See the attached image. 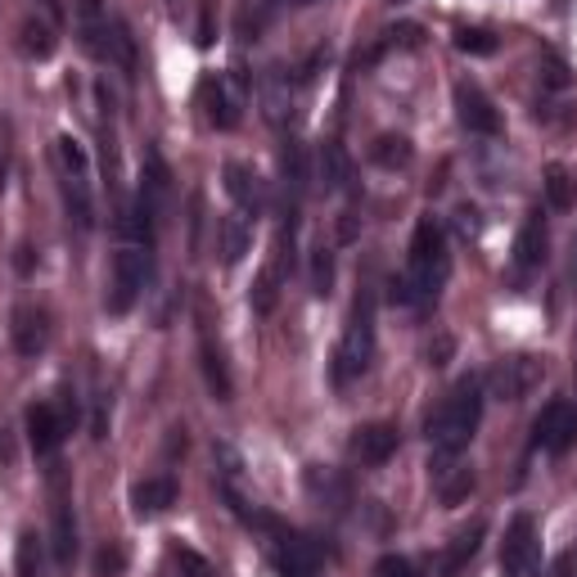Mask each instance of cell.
Masks as SVG:
<instances>
[{
	"mask_svg": "<svg viewBox=\"0 0 577 577\" xmlns=\"http://www.w3.org/2000/svg\"><path fill=\"white\" fill-rule=\"evenodd\" d=\"M478 420H483V379L465 374V379L451 383V393L443 398V406L428 415L433 456H460L473 443Z\"/></svg>",
	"mask_w": 577,
	"mask_h": 577,
	"instance_id": "obj_1",
	"label": "cell"
},
{
	"mask_svg": "<svg viewBox=\"0 0 577 577\" xmlns=\"http://www.w3.org/2000/svg\"><path fill=\"white\" fill-rule=\"evenodd\" d=\"M406 284H411V307H428L433 298L443 294V284L451 275V249H447V230L420 217L415 235H411V253H406Z\"/></svg>",
	"mask_w": 577,
	"mask_h": 577,
	"instance_id": "obj_2",
	"label": "cell"
},
{
	"mask_svg": "<svg viewBox=\"0 0 577 577\" xmlns=\"http://www.w3.org/2000/svg\"><path fill=\"white\" fill-rule=\"evenodd\" d=\"M370 361H374V303H370V294H361L348 325H344L339 348H334V383L348 389L352 379H361L370 370Z\"/></svg>",
	"mask_w": 577,
	"mask_h": 577,
	"instance_id": "obj_3",
	"label": "cell"
},
{
	"mask_svg": "<svg viewBox=\"0 0 577 577\" xmlns=\"http://www.w3.org/2000/svg\"><path fill=\"white\" fill-rule=\"evenodd\" d=\"M154 271V244H140V239H118L113 253V284H109V312L122 316L135 307V298L144 294Z\"/></svg>",
	"mask_w": 577,
	"mask_h": 577,
	"instance_id": "obj_4",
	"label": "cell"
},
{
	"mask_svg": "<svg viewBox=\"0 0 577 577\" xmlns=\"http://www.w3.org/2000/svg\"><path fill=\"white\" fill-rule=\"evenodd\" d=\"M253 95V81L244 68H230V73H213L204 77V113L217 131H235L239 118H244V105Z\"/></svg>",
	"mask_w": 577,
	"mask_h": 577,
	"instance_id": "obj_5",
	"label": "cell"
},
{
	"mask_svg": "<svg viewBox=\"0 0 577 577\" xmlns=\"http://www.w3.org/2000/svg\"><path fill=\"white\" fill-rule=\"evenodd\" d=\"M542 379H546V361H542V357H533V352H514V357H501V361L488 370L483 389H488L497 402H523Z\"/></svg>",
	"mask_w": 577,
	"mask_h": 577,
	"instance_id": "obj_6",
	"label": "cell"
},
{
	"mask_svg": "<svg viewBox=\"0 0 577 577\" xmlns=\"http://www.w3.org/2000/svg\"><path fill=\"white\" fill-rule=\"evenodd\" d=\"M501 573L505 577H542V542L533 514H514L501 542Z\"/></svg>",
	"mask_w": 577,
	"mask_h": 577,
	"instance_id": "obj_7",
	"label": "cell"
},
{
	"mask_svg": "<svg viewBox=\"0 0 577 577\" xmlns=\"http://www.w3.org/2000/svg\"><path fill=\"white\" fill-rule=\"evenodd\" d=\"M573 443H577V406L564 398L546 402L533 420V447L546 456H564Z\"/></svg>",
	"mask_w": 577,
	"mask_h": 577,
	"instance_id": "obj_8",
	"label": "cell"
},
{
	"mask_svg": "<svg viewBox=\"0 0 577 577\" xmlns=\"http://www.w3.org/2000/svg\"><path fill=\"white\" fill-rule=\"evenodd\" d=\"M167 204H172V172H167V163H163V154L159 150H144V167H140V195H135V213L150 221L154 230H159V221H163V213H167Z\"/></svg>",
	"mask_w": 577,
	"mask_h": 577,
	"instance_id": "obj_9",
	"label": "cell"
},
{
	"mask_svg": "<svg viewBox=\"0 0 577 577\" xmlns=\"http://www.w3.org/2000/svg\"><path fill=\"white\" fill-rule=\"evenodd\" d=\"M271 568L280 577H316L320 573V546L303 533H284V527L275 523L271 527Z\"/></svg>",
	"mask_w": 577,
	"mask_h": 577,
	"instance_id": "obj_10",
	"label": "cell"
},
{
	"mask_svg": "<svg viewBox=\"0 0 577 577\" xmlns=\"http://www.w3.org/2000/svg\"><path fill=\"white\" fill-rule=\"evenodd\" d=\"M51 312L36 307V303H19L14 316H10V339H14V352L19 357H41L51 348Z\"/></svg>",
	"mask_w": 577,
	"mask_h": 577,
	"instance_id": "obj_11",
	"label": "cell"
},
{
	"mask_svg": "<svg viewBox=\"0 0 577 577\" xmlns=\"http://www.w3.org/2000/svg\"><path fill=\"white\" fill-rule=\"evenodd\" d=\"M113 28L118 19L105 14V0H77V32H81V45L100 59V64H113Z\"/></svg>",
	"mask_w": 577,
	"mask_h": 577,
	"instance_id": "obj_12",
	"label": "cell"
},
{
	"mask_svg": "<svg viewBox=\"0 0 577 577\" xmlns=\"http://www.w3.org/2000/svg\"><path fill=\"white\" fill-rule=\"evenodd\" d=\"M456 118H460V127H465L469 135H501V113H497V105H492L473 81H460V86H456Z\"/></svg>",
	"mask_w": 577,
	"mask_h": 577,
	"instance_id": "obj_13",
	"label": "cell"
},
{
	"mask_svg": "<svg viewBox=\"0 0 577 577\" xmlns=\"http://www.w3.org/2000/svg\"><path fill=\"white\" fill-rule=\"evenodd\" d=\"M352 456L361 460V465H383V460H393L398 456V447H402V433H398V424H389V420H374V424H361V428H352Z\"/></svg>",
	"mask_w": 577,
	"mask_h": 577,
	"instance_id": "obj_14",
	"label": "cell"
},
{
	"mask_svg": "<svg viewBox=\"0 0 577 577\" xmlns=\"http://www.w3.org/2000/svg\"><path fill=\"white\" fill-rule=\"evenodd\" d=\"M433 492H438V501L443 505H465L469 501V492H473V469L469 465H460V456H433Z\"/></svg>",
	"mask_w": 577,
	"mask_h": 577,
	"instance_id": "obj_15",
	"label": "cell"
},
{
	"mask_svg": "<svg viewBox=\"0 0 577 577\" xmlns=\"http://www.w3.org/2000/svg\"><path fill=\"white\" fill-rule=\"evenodd\" d=\"M226 195L235 199V208H239V217H262L266 213V185H262V176L253 172V167H244V163H226Z\"/></svg>",
	"mask_w": 577,
	"mask_h": 577,
	"instance_id": "obj_16",
	"label": "cell"
},
{
	"mask_svg": "<svg viewBox=\"0 0 577 577\" xmlns=\"http://www.w3.org/2000/svg\"><path fill=\"white\" fill-rule=\"evenodd\" d=\"M64 433H68V415H59L55 402H36V406H28V443H32L36 456L59 451Z\"/></svg>",
	"mask_w": 577,
	"mask_h": 577,
	"instance_id": "obj_17",
	"label": "cell"
},
{
	"mask_svg": "<svg viewBox=\"0 0 577 577\" xmlns=\"http://www.w3.org/2000/svg\"><path fill=\"white\" fill-rule=\"evenodd\" d=\"M258 100H262V113L271 127H284L294 118V77L280 73V68H266V77L258 81Z\"/></svg>",
	"mask_w": 577,
	"mask_h": 577,
	"instance_id": "obj_18",
	"label": "cell"
},
{
	"mask_svg": "<svg viewBox=\"0 0 577 577\" xmlns=\"http://www.w3.org/2000/svg\"><path fill=\"white\" fill-rule=\"evenodd\" d=\"M176 497H181V488H176V478H172V473L140 478V483L131 488V505H135L140 519H144V514H163V510H172Z\"/></svg>",
	"mask_w": 577,
	"mask_h": 577,
	"instance_id": "obj_19",
	"label": "cell"
},
{
	"mask_svg": "<svg viewBox=\"0 0 577 577\" xmlns=\"http://www.w3.org/2000/svg\"><path fill=\"white\" fill-rule=\"evenodd\" d=\"M546 244H551V239H546V221L533 213V217L523 221V230L514 235V266L519 271H537L546 262Z\"/></svg>",
	"mask_w": 577,
	"mask_h": 577,
	"instance_id": "obj_20",
	"label": "cell"
},
{
	"mask_svg": "<svg viewBox=\"0 0 577 577\" xmlns=\"http://www.w3.org/2000/svg\"><path fill=\"white\" fill-rule=\"evenodd\" d=\"M316 181L325 189H348L352 185V159L339 140H325L320 150H316Z\"/></svg>",
	"mask_w": 577,
	"mask_h": 577,
	"instance_id": "obj_21",
	"label": "cell"
},
{
	"mask_svg": "<svg viewBox=\"0 0 577 577\" xmlns=\"http://www.w3.org/2000/svg\"><path fill=\"white\" fill-rule=\"evenodd\" d=\"M483 537H488V523H483V519H473L469 527H460V533L451 537V546L443 551V564H438V568H443V577H456V573H460V568L478 555Z\"/></svg>",
	"mask_w": 577,
	"mask_h": 577,
	"instance_id": "obj_22",
	"label": "cell"
},
{
	"mask_svg": "<svg viewBox=\"0 0 577 577\" xmlns=\"http://www.w3.org/2000/svg\"><path fill=\"white\" fill-rule=\"evenodd\" d=\"M51 555L59 568H68L77 559V519H73L68 501H55V514H51Z\"/></svg>",
	"mask_w": 577,
	"mask_h": 577,
	"instance_id": "obj_23",
	"label": "cell"
},
{
	"mask_svg": "<svg viewBox=\"0 0 577 577\" xmlns=\"http://www.w3.org/2000/svg\"><path fill=\"white\" fill-rule=\"evenodd\" d=\"M249 244H253V230H249V221L239 217V213L217 221V253H221L226 266H239V262H244Z\"/></svg>",
	"mask_w": 577,
	"mask_h": 577,
	"instance_id": "obj_24",
	"label": "cell"
},
{
	"mask_svg": "<svg viewBox=\"0 0 577 577\" xmlns=\"http://www.w3.org/2000/svg\"><path fill=\"white\" fill-rule=\"evenodd\" d=\"M199 366H204V379H208L213 398H217V402H230V398H235V379H230V370H226L221 348H213L208 334H204V344H199Z\"/></svg>",
	"mask_w": 577,
	"mask_h": 577,
	"instance_id": "obj_25",
	"label": "cell"
},
{
	"mask_svg": "<svg viewBox=\"0 0 577 577\" xmlns=\"http://www.w3.org/2000/svg\"><path fill=\"white\" fill-rule=\"evenodd\" d=\"M411 140L402 135V131H383L374 144H370V159L379 163V167H389V172H398V167H406L411 163Z\"/></svg>",
	"mask_w": 577,
	"mask_h": 577,
	"instance_id": "obj_26",
	"label": "cell"
},
{
	"mask_svg": "<svg viewBox=\"0 0 577 577\" xmlns=\"http://www.w3.org/2000/svg\"><path fill=\"white\" fill-rule=\"evenodd\" d=\"M307 492L316 501H325L329 510H344L348 505V483L339 473H329V469H307Z\"/></svg>",
	"mask_w": 577,
	"mask_h": 577,
	"instance_id": "obj_27",
	"label": "cell"
},
{
	"mask_svg": "<svg viewBox=\"0 0 577 577\" xmlns=\"http://www.w3.org/2000/svg\"><path fill=\"white\" fill-rule=\"evenodd\" d=\"M546 204L555 208V213H568L573 204H577V181L568 176V167H559V163H551L546 167Z\"/></svg>",
	"mask_w": 577,
	"mask_h": 577,
	"instance_id": "obj_28",
	"label": "cell"
},
{
	"mask_svg": "<svg viewBox=\"0 0 577 577\" xmlns=\"http://www.w3.org/2000/svg\"><path fill=\"white\" fill-rule=\"evenodd\" d=\"M55 28L51 23H41V19H28L23 23V51L32 55V59H51L55 55Z\"/></svg>",
	"mask_w": 577,
	"mask_h": 577,
	"instance_id": "obj_29",
	"label": "cell"
},
{
	"mask_svg": "<svg viewBox=\"0 0 577 577\" xmlns=\"http://www.w3.org/2000/svg\"><path fill=\"white\" fill-rule=\"evenodd\" d=\"M280 172H284V185L294 189V199L307 189V159H303V144L288 140L284 144V154H280Z\"/></svg>",
	"mask_w": 577,
	"mask_h": 577,
	"instance_id": "obj_30",
	"label": "cell"
},
{
	"mask_svg": "<svg viewBox=\"0 0 577 577\" xmlns=\"http://www.w3.org/2000/svg\"><path fill=\"white\" fill-rule=\"evenodd\" d=\"M14 573H19V577H45L36 533H23V537H19V546H14Z\"/></svg>",
	"mask_w": 577,
	"mask_h": 577,
	"instance_id": "obj_31",
	"label": "cell"
},
{
	"mask_svg": "<svg viewBox=\"0 0 577 577\" xmlns=\"http://www.w3.org/2000/svg\"><path fill=\"white\" fill-rule=\"evenodd\" d=\"M312 294L316 298H329L334 294V253L320 244V249H312Z\"/></svg>",
	"mask_w": 577,
	"mask_h": 577,
	"instance_id": "obj_32",
	"label": "cell"
},
{
	"mask_svg": "<svg viewBox=\"0 0 577 577\" xmlns=\"http://www.w3.org/2000/svg\"><path fill=\"white\" fill-rule=\"evenodd\" d=\"M497 36L488 32V28H460L456 32V51L460 55H497Z\"/></svg>",
	"mask_w": 577,
	"mask_h": 577,
	"instance_id": "obj_33",
	"label": "cell"
},
{
	"mask_svg": "<svg viewBox=\"0 0 577 577\" xmlns=\"http://www.w3.org/2000/svg\"><path fill=\"white\" fill-rule=\"evenodd\" d=\"M424 41V28H415V23H402V28H393V32H383V45L374 55H383V51H415V45ZM370 55V59H374Z\"/></svg>",
	"mask_w": 577,
	"mask_h": 577,
	"instance_id": "obj_34",
	"label": "cell"
},
{
	"mask_svg": "<svg viewBox=\"0 0 577 577\" xmlns=\"http://www.w3.org/2000/svg\"><path fill=\"white\" fill-rule=\"evenodd\" d=\"M271 19V0H244V14H239V32H244V41H253Z\"/></svg>",
	"mask_w": 577,
	"mask_h": 577,
	"instance_id": "obj_35",
	"label": "cell"
},
{
	"mask_svg": "<svg viewBox=\"0 0 577 577\" xmlns=\"http://www.w3.org/2000/svg\"><path fill=\"white\" fill-rule=\"evenodd\" d=\"M275 284H280V275H275V266H266V271L258 275V284H253V312L266 316V312L275 307V298H280V288H275Z\"/></svg>",
	"mask_w": 577,
	"mask_h": 577,
	"instance_id": "obj_36",
	"label": "cell"
},
{
	"mask_svg": "<svg viewBox=\"0 0 577 577\" xmlns=\"http://www.w3.org/2000/svg\"><path fill=\"white\" fill-rule=\"evenodd\" d=\"M172 559H176L181 577H217V568H213L199 551H189V546H176V551H172Z\"/></svg>",
	"mask_w": 577,
	"mask_h": 577,
	"instance_id": "obj_37",
	"label": "cell"
},
{
	"mask_svg": "<svg viewBox=\"0 0 577 577\" xmlns=\"http://www.w3.org/2000/svg\"><path fill=\"white\" fill-rule=\"evenodd\" d=\"M122 568H127V551L118 542L100 546V555H95V577H122Z\"/></svg>",
	"mask_w": 577,
	"mask_h": 577,
	"instance_id": "obj_38",
	"label": "cell"
},
{
	"mask_svg": "<svg viewBox=\"0 0 577 577\" xmlns=\"http://www.w3.org/2000/svg\"><path fill=\"white\" fill-rule=\"evenodd\" d=\"M542 86H546V90H568V86H573L568 64H564L559 55H546V59H542Z\"/></svg>",
	"mask_w": 577,
	"mask_h": 577,
	"instance_id": "obj_39",
	"label": "cell"
},
{
	"mask_svg": "<svg viewBox=\"0 0 577 577\" xmlns=\"http://www.w3.org/2000/svg\"><path fill=\"white\" fill-rule=\"evenodd\" d=\"M374 577H420V568L406 559V555H383L374 564Z\"/></svg>",
	"mask_w": 577,
	"mask_h": 577,
	"instance_id": "obj_40",
	"label": "cell"
},
{
	"mask_svg": "<svg viewBox=\"0 0 577 577\" xmlns=\"http://www.w3.org/2000/svg\"><path fill=\"white\" fill-rule=\"evenodd\" d=\"M456 230H460L465 239H478V235H483V217H478V208L460 204V208H456Z\"/></svg>",
	"mask_w": 577,
	"mask_h": 577,
	"instance_id": "obj_41",
	"label": "cell"
},
{
	"mask_svg": "<svg viewBox=\"0 0 577 577\" xmlns=\"http://www.w3.org/2000/svg\"><path fill=\"white\" fill-rule=\"evenodd\" d=\"M217 41V0H204L199 6V45Z\"/></svg>",
	"mask_w": 577,
	"mask_h": 577,
	"instance_id": "obj_42",
	"label": "cell"
},
{
	"mask_svg": "<svg viewBox=\"0 0 577 577\" xmlns=\"http://www.w3.org/2000/svg\"><path fill=\"white\" fill-rule=\"evenodd\" d=\"M456 352V344H451V334H438V339L428 344V366H447V357Z\"/></svg>",
	"mask_w": 577,
	"mask_h": 577,
	"instance_id": "obj_43",
	"label": "cell"
},
{
	"mask_svg": "<svg viewBox=\"0 0 577 577\" xmlns=\"http://www.w3.org/2000/svg\"><path fill=\"white\" fill-rule=\"evenodd\" d=\"M10 167V122H0V181H6Z\"/></svg>",
	"mask_w": 577,
	"mask_h": 577,
	"instance_id": "obj_44",
	"label": "cell"
},
{
	"mask_svg": "<svg viewBox=\"0 0 577 577\" xmlns=\"http://www.w3.org/2000/svg\"><path fill=\"white\" fill-rule=\"evenodd\" d=\"M555 577H573V555H559V559H555Z\"/></svg>",
	"mask_w": 577,
	"mask_h": 577,
	"instance_id": "obj_45",
	"label": "cell"
},
{
	"mask_svg": "<svg viewBox=\"0 0 577 577\" xmlns=\"http://www.w3.org/2000/svg\"><path fill=\"white\" fill-rule=\"evenodd\" d=\"M568 275H573V284H577V239H573V258H568Z\"/></svg>",
	"mask_w": 577,
	"mask_h": 577,
	"instance_id": "obj_46",
	"label": "cell"
},
{
	"mask_svg": "<svg viewBox=\"0 0 577 577\" xmlns=\"http://www.w3.org/2000/svg\"><path fill=\"white\" fill-rule=\"evenodd\" d=\"M288 6H320V0H288Z\"/></svg>",
	"mask_w": 577,
	"mask_h": 577,
	"instance_id": "obj_47",
	"label": "cell"
},
{
	"mask_svg": "<svg viewBox=\"0 0 577 577\" xmlns=\"http://www.w3.org/2000/svg\"><path fill=\"white\" fill-rule=\"evenodd\" d=\"M389 6H406V0H389Z\"/></svg>",
	"mask_w": 577,
	"mask_h": 577,
	"instance_id": "obj_48",
	"label": "cell"
}]
</instances>
